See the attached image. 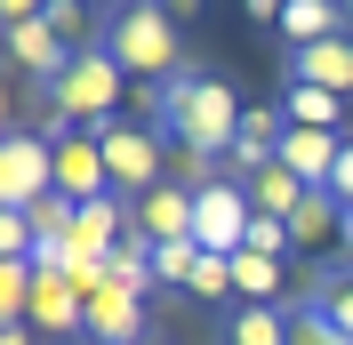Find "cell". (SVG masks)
Here are the masks:
<instances>
[{
  "label": "cell",
  "mask_w": 353,
  "mask_h": 345,
  "mask_svg": "<svg viewBox=\"0 0 353 345\" xmlns=\"http://www.w3.org/2000/svg\"><path fill=\"white\" fill-rule=\"evenodd\" d=\"M241 121H249V112L233 105V88H225L217 72H176V81L161 88V105H153V129L176 137L193 161H233Z\"/></svg>",
  "instance_id": "1"
},
{
  "label": "cell",
  "mask_w": 353,
  "mask_h": 345,
  "mask_svg": "<svg viewBox=\"0 0 353 345\" xmlns=\"http://www.w3.org/2000/svg\"><path fill=\"white\" fill-rule=\"evenodd\" d=\"M97 41L112 48V65L129 72V81H161L169 88L176 72H185V41H176V24H169V8H112V24L97 32Z\"/></svg>",
  "instance_id": "2"
},
{
  "label": "cell",
  "mask_w": 353,
  "mask_h": 345,
  "mask_svg": "<svg viewBox=\"0 0 353 345\" xmlns=\"http://www.w3.org/2000/svg\"><path fill=\"white\" fill-rule=\"evenodd\" d=\"M121 88H129V72L112 65V48L105 41H81L72 72L48 88V112H65L72 129H105V121H121Z\"/></svg>",
  "instance_id": "3"
},
{
  "label": "cell",
  "mask_w": 353,
  "mask_h": 345,
  "mask_svg": "<svg viewBox=\"0 0 353 345\" xmlns=\"http://www.w3.org/2000/svg\"><path fill=\"white\" fill-rule=\"evenodd\" d=\"M249 225H257V201H249L241 177H201L193 185V241H201V257H241Z\"/></svg>",
  "instance_id": "4"
},
{
  "label": "cell",
  "mask_w": 353,
  "mask_h": 345,
  "mask_svg": "<svg viewBox=\"0 0 353 345\" xmlns=\"http://www.w3.org/2000/svg\"><path fill=\"white\" fill-rule=\"evenodd\" d=\"M0 24H8V57H17L24 72H32V81H65L72 72V57H81V48L65 41V32H57V24L41 17V8H24V0H8V8H0Z\"/></svg>",
  "instance_id": "5"
},
{
  "label": "cell",
  "mask_w": 353,
  "mask_h": 345,
  "mask_svg": "<svg viewBox=\"0 0 353 345\" xmlns=\"http://www.w3.org/2000/svg\"><path fill=\"white\" fill-rule=\"evenodd\" d=\"M48 193H57V145L8 129V145H0V209H41Z\"/></svg>",
  "instance_id": "6"
},
{
  "label": "cell",
  "mask_w": 353,
  "mask_h": 345,
  "mask_svg": "<svg viewBox=\"0 0 353 345\" xmlns=\"http://www.w3.org/2000/svg\"><path fill=\"white\" fill-rule=\"evenodd\" d=\"M105 145V169L112 185H129V193H161V152H153V129H129V121H105V129H88Z\"/></svg>",
  "instance_id": "7"
},
{
  "label": "cell",
  "mask_w": 353,
  "mask_h": 345,
  "mask_svg": "<svg viewBox=\"0 0 353 345\" xmlns=\"http://www.w3.org/2000/svg\"><path fill=\"white\" fill-rule=\"evenodd\" d=\"M57 193L72 201V209H88V201H112V169H105V145L88 129L57 137Z\"/></svg>",
  "instance_id": "8"
},
{
  "label": "cell",
  "mask_w": 353,
  "mask_h": 345,
  "mask_svg": "<svg viewBox=\"0 0 353 345\" xmlns=\"http://www.w3.org/2000/svg\"><path fill=\"white\" fill-rule=\"evenodd\" d=\"M337 152H345V137H321V129H281V161L305 193H330V177H337Z\"/></svg>",
  "instance_id": "9"
},
{
  "label": "cell",
  "mask_w": 353,
  "mask_h": 345,
  "mask_svg": "<svg viewBox=\"0 0 353 345\" xmlns=\"http://www.w3.org/2000/svg\"><path fill=\"white\" fill-rule=\"evenodd\" d=\"M289 81L353 97V32H337V41H321V48H297V57H289Z\"/></svg>",
  "instance_id": "10"
},
{
  "label": "cell",
  "mask_w": 353,
  "mask_h": 345,
  "mask_svg": "<svg viewBox=\"0 0 353 345\" xmlns=\"http://www.w3.org/2000/svg\"><path fill=\"white\" fill-rule=\"evenodd\" d=\"M88 337H97V345H145V337H153V329H145V297L97 289V297H88Z\"/></svg>",
  "instance_id": "11"
},
{
  "label": "cell",
  "mask_w": 353,
  "mask_h": 345,
  "mask_svg": "<svg viewBox=\"0 0 353 345\" xmlns=\"http://www.w3.org/2000/svg\"><path fill=\"white\" fill-rule=\"evenodd\" d=\"M137 233L153 241V249H169V241H193V193H176V185L145 193V201H137Z\"/></svg>",
  "instance_id": "12"
},
{
  "label": "cell",
  "mask_w": 353,
  "mask_h": 345,
  "mask_svg": "<svg viewBox=\"0 0 353 345\" xmlns=\"http://www.w3.org/2000/svg\"><path fill=\"white\" fill-rule=\"evenodd\" d=\"M345 32V8H330V0H281V41L289 48H321Z\"/></svg>",
  "instance_id": "13"
},
{
  "label": "cell",
  "mask_w": 353,
  "mask_h": 345,
  "mask_svg": "<svg viewBox=\"0 0 353 345\" xmlns=\"http://www.w3.org/2000/svg\"><path fill=\"white\" fill-rule=\"evenodd\" d=\"M281 121H289V129H321V137H337L345 97H330V88H297V81H289V88H281Z\"/></svg>",
  "instance_id": "14"
},
{
  "label": "cell",
  "mask_w": 353,
  "mask_h": 345,
  "mask_svg": "<svg viewBox=\"0 0 353 345\" xmlns=\"http://www.w3.org/2000/svg\"><path fill=\"white\" fill-rule=\"evenodd\" d=\"M225 345H289V313L281 305H233L225 313Z\"/></svg>",
  "instance_id": "15"
},
{
  "label": "cell",
  "mask_w": 353,
  "mask_h": 345,
  "mask_svg": "<svg viewBox=\"0 0 353 345\" xmlns=\"http://www.w3.org/2000/svg\"><path fill=\"white\" fill-rule=\"evenodd\" d=\"M249 201H257V217H281V225H289V217L305 209V185H297L281 161H273V169H257V177H249Z\"/></svg>",
  "instance_id": "16"
},
{
  "label": "cell",
  "mask_w": 353,
  "mask_h": 345,
  "mask_svg": "<svg viewBox=\"0 0 353 345\" xmlns=\"http://www.w3.org/2000/svg\"><path fill=\"white\" fill-rule=\"evenodd\" d=\"M345 201H337V193H305V209H297V217H289V241H305V249H313V241H337V233H345Z\"/></svg>",
  "instance_id": "17"
},
{
  "label": "cell",
  "mask_w": 353,
  "mask_h": 345,
  "mask_svg": "<svg viewBox=\"0 0 353 345\" xmlns=\"http://www.w3.org/2000/svg\"><path fill=\"white\" fill-rule=\"evenodd\" d=\"M105 273H112V289H129V297H145V289H153V241H145V233L129 225V241H121V249L105 257Z\"/></svg>",
  "instance_id": "18"
},
{
  "label": "cell",
  "mask_w": 353,
  "mask_h": 345,
  "mask_svg": "<svg viewBox=\"0 0 353 345\" xmlns=\"http://www.w3.org/2000/svg\"><path fill=\"white\" fill-rule=\"evenodd\" d=\"M233 305H281V265L273 257H233Z\"/></svg>",
  "instance_id": "19"
},
{
  "label": "cell",
  "mask_w": 353,
  "mask_h": 345,
  "mask_svg": "<svg viewBox=\"0 0 353 345\" xmlns=\"http://www.w3.org/2000/svg\"><path fill=\"white\" fill-rule=\"evenodd\" d=\"M289 345H353V337L321 313V305H297V313H289Z\"/></svg>",
  "instance_id": "20"
},
{
  "label": "cell",
  "mask_w": 353,
  "mask_h": 345,
  "mask_svg": "<svg viewBox=\"0 0 353 345\" xmlns=\"http://www.w3.org/2000/svg\"><path fill=\"white\" fill-rule=\"evenodd\" d=\"M201 265V241H169V249H153V281H169V289H185Z\"/></svg>",
  "instance_id": "21"
},
{
  "label": "cell",
  "mask_w": 353,
  "mask_h": 345,
  "mask_svg": "<svg viewBox=\"0 0 353 345\" xmlns=\"http://www.w3.org/2000/svg\"><path fill=\"white\" fill-rule=\"evenodd\" d=\"M289 249H297V241H289L281 217H257V225H249V257H273V265H281Z\"/></svg>",
  "instance_id": "22"
},
{
  "label": "cell",
  "mask_w": 353,
  "mask_h": 345,
  "mask_svg": "<svg viewBox=\"0 0 353 345\" xmlns=\"http://www.w3.org/2000/svg\"><path fill=\"white\" fill-rule=\"evenodd\" d=\"M185 289H193V297H233V257H201Z\"/></svg>",
  "instance_id": "23"
},
{
  "label": "cell",
  "mask_w": 353,
  "mask_h": 345,
  "mask_svg": "<svg viewBox=\"0 0 353 345\" xmlns=\"http://www.w3.org/2000/svg\"><path fill=\"white\" fill-rule=\"evenodd\" d=\"M313 305H321V313H330V322H337V329L353 337V281H330V289H321Z\"/></svg>",
  "instance_id": "24"
},
{
  "label": "cell",
  "mask_w": 353,
  "mask_h": 345,
  "mask_svg": "<svg viewBox=\"0 0 353 345\" xmlns=\"http://www.w3.org/2000/svg\"><path fill=\"white\" fill-rule=\"evenodd\" d=\"M41 17L57 24V32H65V41H72V32H81V8H72V0H57V8H41ZM72 48H81V41H72Z\"/></svg>",
  "instance_id": "25"
},
{
  "label": "cell",
  "mask_w": 353,
  "mask_h": 345,
  "mask_svg": "<svg viewBox=\"0 0 353 345\" xmlns=\"http://www.w3.org/2000/svg\"><path fill=\"white\" fill-rule=\"evenodd\" d=\"M330 193H337V201H345V209H353V145L337 152V177H330Z\"/></svg>",
  "instance_id": "26"
},
{
  "label": "cell",
  "mask_w": 353,
  "mask_h": 345,
  "mask_svg": "<svg viewBox=\"0 0 353 345\" xmlns=\"http://www.w3.org/2000/svg\"><path fill=\"white\" fill-rule=\"evenodd\" d=\"M0 345H32V329H0Z\"/></svg>",
  "instance_id": "27"
},
{
  "label": "cell",
  "mask_w": 353,
  "mask_h": 345,
  "mask_svg": "<svg viewBox=\"0 0 353 345\" xmlns=\"http://www.w3.org/2000/svg\"><path fill=\"white\" fill-rule=\"evenodd\" d=\"M345 249H353V217H345Z\"/></svg>",
  "instance_id": "28"
},
{
  "label": "cell",
  "mask_w": 353,
  "mask_h": 345,
  "mask_svg": "<svg viewBox=\"0 0 353 345\" xmlns=\"http://www.w3.org/2000/svg\"><path fill=\"white\" fill-rule=\"evenodd\" d=\"M345 32H353V8H345Z\"/></svg>",
  "instance_id": "29"
},
{
  "label": "cell",
  "mask_w": 353,
  "mask_h": 345,
  "mask_svg": "<svg viewBox=\"0 0 353 345\" xmlns=\"http://www.w3.org/2000/svg\"><path fill=\"white\" fill-rule=\"evenodd\" d=\"M145 345H153V337H145Z\"/></svg>",
  "instance_id": "30"
}]
</instances>
